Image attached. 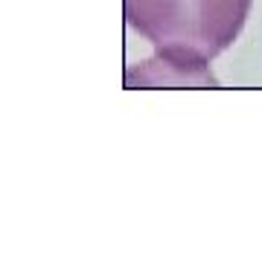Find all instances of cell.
I'll return each instance as SVG.
<instances>
[{
  "instance_id": "cell-1",
  "label": "cell",
  "mask_w": 262,
  "mask_h": 262,
  "mask_svg": "<svg viewBox=\"0 0 262 262\" xmlns=\"http://www.w3.org/2000/svg\"><path fill=\"white\" fill-rule=\"evenodd\" d=\"M253 0H125V20L151 41L140 84H215L210 61L242 32Z\"/></svg>"
}]
</instances>
